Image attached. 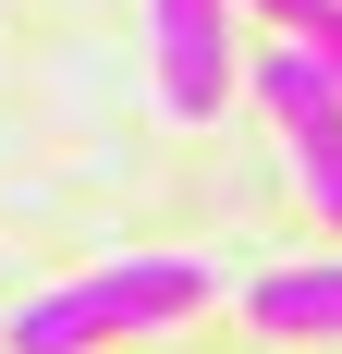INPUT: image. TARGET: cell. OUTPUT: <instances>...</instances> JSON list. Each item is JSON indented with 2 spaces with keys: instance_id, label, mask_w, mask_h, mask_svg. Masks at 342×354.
Returning <instances> with one entry per match:
<instances>
[{
  "instance_id": "5",
  "label": "cell",
  "mask_w": 342,
  "mask_h": 354,
  "mask_svg": "<svg viewBox=\"0 0 342 354\" xmlns=\"http://www.w3.org/2000/svg\"><path fill=\"white\" fill-rule=\"evenodd\" d=\"M98 342H110V318H98V293H86V281L25 293V306H12V330H0V354H98Z\"/></svg>"
},
{
  "instance_id": "4",
  "label": "cell",
  "mask_w": 342,
  "mask_h": 354,
  "mask_svg": "<svg viewBox=\"0 0 342 354\" xmlns=\"http://www.w3.org/2000/svg\"><path fill=\"white\" fill-rule=\"evenodd\" d=\"M244 318L269 330V342H342V257H306V269L244 281Z\"/></svg>"
},
{
  "instance_id": "3",
  "label": "cell",
  "mask_w": 342,
  "mask_h": 354,
  "mask_svg": "<svg viewBox=\"0 0 342 354\" xmlns=\"http://www.w3.org/2000/svg\"><path fill=\"white\" fill-rule=\"evenodd\" d=\"M86 293H98L110 342H135V330H171V318H196V306H208L220 281H208V257H110V269H98Z\"/></svg>"
},
{
  "instance_id": "1",
  "label": "cell",
  "mask_w": 342,
  "mask_h": 354,
  "mask_svg": "<svg viewBox=\"0 0 342 354\" xmlns=\"http://www.w3.org/2000/svg\"><path fill=\"white\" fill-rule=\"evenodd\" d=\"M244 86H257V110L281 122V147H294V171H306V196H318V220L342 232V86L318 73V49H306V37H269V49L244 62Z\"/></svg>"
},
{
  "instance_id": "2",
  "label": "cell",
  "mask_w": 342,
  "mask_h": 354,
  "mask_svg": "<svg viewBox=\"0 0 342 354\" xmlns=\"http://www.w3.org/2000/svg\"><path fill=\"white\" fill-rule=\"evenodd\" d=\"M147 49H159V110L171 122H208V110L244 86L233 0H147Z\"/></svg>"
},
{
  "instance_id": "6",
  "label": "cell",
  "mask_w": 342,
  "mask_h": 354,
  "mask_svg": "<svg viewBox=\"0 0 342 354\" xmlns=\"http://www.w3.org/2000/svg\"><path fill=\"white\" fill-rule=\"evenodd\" d=\"M233 12H269V37H306L318 12H330V0H233Z\"/></svg>"
},
{
  "instance_id": "7",
  "label": "cell",
  "mask_w": 342,
  "mask_h": 354,
  "mask_svg": "<svg viewBox=\"0 0 342 354\" xmlns=\"http://www.w3.org/2000/svg\"><path fill=\"white\" fill-rule=\"evenodd\" d=\"M306 49H318V73H330V86H342V0H330V12H318V25H306Z\"/></svg>"
}]
</instances>
